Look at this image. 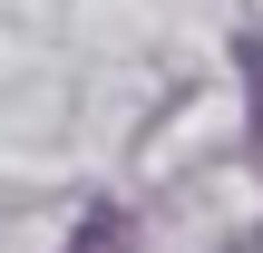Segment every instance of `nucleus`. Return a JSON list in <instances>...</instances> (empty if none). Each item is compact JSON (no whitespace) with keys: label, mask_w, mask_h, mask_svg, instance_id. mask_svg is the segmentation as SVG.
Wrapping results in <instances>:
<instances>
[{"label":"nucleus","mask_w":263,"mask_h":253,"mask_svg":"<svg viewBox=\"0 0 263 253\" xmlns=\"http://www.w3.org/2000/svg\"><path fill=\"white\" fill-rule=\"evenodd\" d=\"M244 88H254V146H263V29L244 39Z\"/></svg>","instance_id":"2"},{"label":"nucleus","mask_w":263,"mask_h":253,"mask_svg":"<svg viewBox=\"0 0 263 253\" xmlns=\"http://www.w3.org/2000/svg\"><path fill=\"white\" fill-rule=\"evenodd\" d=\"M68 253H127V215H88Z\"/></svg>","instance_id":"1"}]
</instances>
